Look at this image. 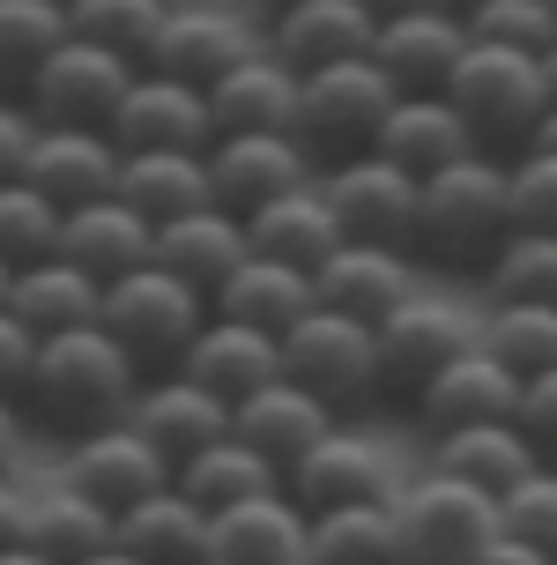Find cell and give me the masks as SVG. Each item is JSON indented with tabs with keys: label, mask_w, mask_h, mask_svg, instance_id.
<instances>
[{
	"label": "cell",
	"mask_w": 557,
	"mask_h": 565,
	"mask_svg": "<svg viewBox=\"0 0 557 565\" xmlns=\"http://www.w3.org/2000/svg\"><path fill=\"white\" fill-rule=\"evenodd\" d=\"M141 387V365L127 358V342H111L105 320L89 328H67V335H38V358H30V380H23V417L75 439L89 424H111L127 417V402Z\"/></svg>",
	"instance_id": "cell-1"
},
{
	"label": "cell",
	"mask_w": 557,
	"mask_h": 565,
	"mask_svg": "<svg viewBox=\"0 0 557 565\" xmlns=\"http://www.w3.org/2000/svg\"><path fill=\"white\" fill-rule=\"evenodd\" d=\"M513 238V209H505V157H461L424 179L417 201V260L446 268H491L499 246Z\"/></svg>",
	"instance_id": "cell-2"
},
{
	"label": "cell",
	"mask_w": 557,
	"mask_h": 565,
	"mask_svg": "<svg viewBox=\"0 0 557 565\" xmlns=\"http://www.w3.org/2000/svg\"><path fill=\"white\" fill-rule=\"evenodd\" d=\"M446 105L469 119L483 157H521L535 141V127L550 119V83H543V60L535 53L469 38V53L453 60V75H446Z\"/></svg>",
	"instance_id": "cell-3"
},
{
	"label": "cell",
	"mask_w": 557,
	"mask_h": 565,
	"mask_svg": "<svg viewBox=\"0 0 557 565\" xmlns=\"http://www.w3.org/2000/svg\"><path fill=\"white\" fill-rule=\"evenodd\" d=\"M97 320L111 328V342H127V358L141 372H171L186 358V342L201 335V320H208V290H194L186 276H171L157 260H141L119 282H105Z\"/></svg>",
	"instance_id": "cell-4"
},
{
	"label": "cell",
	"mask_w": 557,
	"mask_h": 565,
	"mask_svg": "<svg viewBox=\"0 0 557 565\" xmlns=\"http://www.w3.org/2000/svg\"><path fill=\"white\" fill-rule=\"evenodd\" d=\"M394 97L401 89H394V75L372 53L328 60V67L298 75V141L320 157V171L342 164V157H364L379 141V119H387Z\"/></svg>",
	"instance_id": "cell-5"
},
{
	"label": "cell",
	"mask_w": 557,
	"mask_h": 565,
	"mask_svg": "<svg viewBox=\"0 0 557 565\" xmlns=\"http://www.w3.org/2000/svg\"><path fill=\"white\" fill-rule=\"evenodd\" d=\"M505 543V513L491 491L424 469L401 491V558L417 565H483Z\"/></svg>",
	"instance_id": "cell-6"
},
{
	"label": "cell",
	"mask_w": 557,
	"mask_h": 565,
	"mask_svg": "<svg viewBox=\"0 0 557 565\" xmlns=\"http://www.w3.org/2000/svg\"><path fill=\"white\" fill-rule=\"evenodd\" d=\"M282 380L312 387L320 402L350 409V402L379 395V328L372 320H350L334 306H312L298 328H282Z\"/></svg>",
	"instance_id": "cell-7"
},
{
	"label": "cell",
	"mask_w": 557,
	"mask_h": 565,
	"mask_svg": "<svg viewBox=\"0 0 557 565\" xmlns=\"http://www.w3.org/2000/svg\"><path fill=\"white\" fill-rule=\"evenodd\" d=\"M268 53V23L253 15V8H223V0H171L164 30H157V45H149V60L141 67H164V75H179V83H223L238 60Z\"/></svg>",
	"instance_id": "cell-8"
},
{
	"label": "cell",
	"mask_w": 557,
	"mask_h": 565,
	"mask_svg": "<svg viewBox=\"0 0 557 565\" xmlns=\"http://www.w3.org/2000/svg\"><path fill=\"white\" fill-rule=\"evenodd\" d=\"M135 75H141V60L111 53V45H89V38H67V45H53L45 67L30 75L23 105H30L38 127H105Z\"/></svg>",
	"instance_id": "cell-9"
},
{
	"label": "cell",
	"mask_w": 557,
	"mask_h": 565,
	"mask_svg": "<svg viewBox=\"0 0 557 565\" xmlns=\"http://www.w3.org/2000/svg\"><path fill=\"white\" fill-rule=\"evenodd\" d=\"M320 194H328L342 238H372V246H409L417 254V201H424L417 171H401L379 149H364V157H342V164L320 171Z\"/></svg>",
	"instance_id": "cell-10"
},
{
	"label": "cell",
	"mask_w": 557,
	"mask_h": 565,
	"mask_svg": "<svg viewBox=\"0 0 557 565\" xmlns=\"http://www.w3.org/2000/svg\"><path fill=\"white\" fill-rule=\"evenodd\" d=\"M469 342H483V328H475L469 312L453 306V298H439V290H417L409 306H394L379 320V395L417 402L424 380L439 365H453Z\"/></svg>",
	"instance_id": "cell-11"
},
{
	"label": "cell",
	"mask_w": 557,
	"mask_h": 565,
	"mask_svg": "<svg viewBox=\"0 0 557 565\" xmlns=\"http://www.w3.org/2000/svg\"><path fill=\"white\" fill-rule=\"evenodd\" d=\"M282 491L306 513H334V507H364V499H394V461L387 447L357 431V424H334L320 447H306L282 469Z\"/></svg>",
	"instance_id": "cell-12"
},
{
	"label": "cell",
	"mask_w": 557,
	"mask_h": 565,
	"mask_svg": "<svg viewBox=\"0 0 557 565\" xmlns=\"http://www.w3.org/2000/svg\"><path fill=\"white\" fill-rule=\"evenodd\" d=\"M67 483H75L83 499H97V507L119 521L135 499L164 491V483H171V461L149 447L127 417H111V424H89V431H75V439H67Z\"/></svg>",
	"instance_id": "cell-13"
},
{
	"label": "cell",
	"mask_w": 557,
	"mask_h": 565,
	"mask_svg": "<svg viewBox=\"0 0 557 565\" xmlns=\"http://www.w3.org/2000/svg\"><path fill=\"white\" fill-rule=\"evenodd\" d=\"M105 135L119 141V157H141V149H208L216 141V119H208V89L179 83L164 67H141L119 113L105 119Z\"/></svg>",
	"instance_id": "cell-14"
},
{
	"label": "cell",
	"mask_w": 557,
	"mask_h": 565,
	"mask_svg": "<svg viewBox=\"0 0 557 565\" xmlns=\"http://www.w3.org/2000/svg\"><path fill=\"white\" fill-rule=\"evenodd\" d=\"M312 282H320V306L350 312V320H387L394 306H409L424 290V260L409 254V246H372V238H342L320 268H312Z\"/></svg>",
	"instance_id": "cell-15"
},
{
	"label": "cell",
	"mask_w": 557,
	"mask_h": 565,
	"mask_svg": "<svg viewBox=\"0 0 557 565\" xmlns=\"http://www.w3.org/2000/svg\"><path fill=\"white\" fill-rule=\"evenodd\" d=\"M127 424L164 454L171 477H179V461H194L208 439L231 431V402H216L201 380H186V372L171 365V372H141L135 402H127Z\"/></svg>",
	"instance_id": "cell-16"
},
{
	"label": "cell",
	"mask_w": 557,
	"mask_h": 565,
	"mask_svg": "<svg viewBox=\"0 0 557 565\" xmlns=\"http://www.w3.org/2000/svg\"><path fill=\"white\" fill-rule=\"evenodd\" d=\"M312 179H320V157L298 135H216L208 141V186L238 216H253L260 201L290 194V186H312Z\"/></svg>",
	"instance_id": "cell-17"
},
{
	"label": "cell",
	"mask_w": 557,
	"mask_h": 565,
	"mask_svg": "<svg viewBox=\"0 0 557 565\" xmlns=\"http://www.w3.org/2000/svg\"><path fill=\"white\" fill-rule=\"evenodd\" d=\"M409 409H417V424L431 439H439V431H461V424H505L521 409V372L499 365L483 342H469L453 365H439L424 380V395L409 402Z\"/></svg>",
	"instance_id": "cell-18"
},
{
	"label": "cell",
	"mask_w": 557,
	"mask_h": 565,
	"mask_svg": "<svg viewBox=\"0 0 557 565\" xmlns=\"http://www.w3.org/2000/svg\"><path fill=\"white\" fill-rule=\"evenodd\" d=\"M312 513L290 491H260L246 507L208 513V565H306Z\"/></svg>",
	"instance_id": "cell-19"
},
{
	"label": "cell",
	"mask_w": 557,
	"mask_h": 565,
	"mask_svg": "<svg viewBox=\"0 0 557 565\" xmlns=\"http://www.w3.org/2000/svg\"><path fill=\"white\" fill-rule=\"evenodd\" d=\"M469 53V15L461 8H409V15H387L379 38H372V60L394 75L401 97H417V89H446L453 75V60Z\"/></svg>",
	"instance_id": "cell-20"
},
{
	"label": "cell",
	"mask_w": 557,
	"mask_h": 565,
	"mask_svg": "<svg viewBox=\"0 0 557 565\" xmlns=\"http://www.w3.org/2000/svg\"><path fill=\"white\" fill-rule=\"evenodd\" d=\"M119 164L127 157H119V141L105 127H38L23 179L60 209H83L97 194H119Z\"/></svg>",
	"instance_id": "cell-21"
},
{
	"label": "cell",
	"mask_w": 557,
	"mask_h": 565,
	"mask_svg": "<svg viewBox=\"0 0 557 565\" xmlns=\"http://www.w3.org/2000/svg\"><path fill=\"white\" fill-rule=\"evenodd\" d=\"M334 424H342V409L334 402H320L312 387H298V380H268V387H253L246 402H231V431L246 439V447H260L276 469H290L306 447H320Z\"/></svg>",
	"instance_id": "cell-22"
},
{
	"label": "cell",
	"mask_w": 557,
	"mask_h": 565,
	"mask_svg": "<svg viewBox=\"0 0 557 565\" xmlns=\"http://www.w3.org/2000/svg\"><path fill=\"white\" fill-rule=\"evenodd\" d=\"M372 38H379V15L364 0H290L282 15H268V53L290 60L298 75L372 53Z\"/></svg>",
	"instance_id": "cell-23"
},
{
	"label": "cell",
	"mask_w": 557,
	"mask_h": 565,
	"mask_svg": "<svg viewBox=\"0 0 557 565\" xmlns=\"http://www.w3.org/2000/svg\"><path fill=\"white\" fill-rule=\"evenodd\" d=\"M179 372H186V380H201L216 402H246L253 387H268V380L282 372V342L260 335V328H246V320L208 312V320H201V335L186 342Z\"/></svg>",
	"instance_id": "cell-24"
},
{
	"label": "cell",
	"mask_w": 557,
	"mask_h": 565,
	"mask_svg": "<svg viewBox=\"0 0 557 565\" xmlns=\"http://www.w3.org/2000/svg\"><path fill=\"white\" fill-rule=\"evenodd\" d=\"M216 135H298V67L276 53L238 60L223 83H208Z\"/></svg>",
	"instance_id": "cell-25"
},
{
	"label": "cell",
	"mask_w": 557,
	"mask_h": 565,
	"mask_svg": "<svg viewBox=\"0 0 557 565\" xmlns=\"http://www.w3.org/2000/svg\"><path fill=\"white\" fill-rule=\"evenodd\" d=\"M312 306H320V282H312L306 268H290V260H268V254H246L216 290H208V312L246 320V328H260V335L298 328Z\"/></svg>",
	"instance_id": "cell-26"
},
{
	"label": "cell",
	"mask_w": 557,
	"mask_h": 565,
	"mask_svg": "<svg viewBox=\"0 0 557 565\" xmlns=\"http://www.w3.org/2000/svg\"><path fill=\"white\" fill-rule=\"evenodd\" d=\"M387 164L417 171V179H431L439 164H461V157H475V135L469 119L446 105V89H417V97H394L387 119H379V141H372Z\"/></svg>",
	"instance_id": "cell-27"
},
{
	"label": "cell",
	"mask_w": 557,
	"mask_h": 565,
	"mask_svg": "<svg viewBox=\"0 0 557 565\" xmlns=\"http://www.w3.org/2000/svg\"><path fill=\"white\" fill-rule=\"evenodd\" d=\"M149 246H157V224L119 194L83 201V209H67V224H60V254L75 260V268H89L97 282H119L127 268H141Z\"/></svg>",
	"instance_id": "cell-28"
},
{
	"label": "cell",
	"mask_w": 557,
	"mask_h": 565,
	"mask_svg": "<svg viewBox=\"0 0 557 565\" xmlns=\"http://www.w3.org/2000/svg\"><path fill=\"white\" fill-rule=\"evenodd\" d=\"M246 254H253L246 216H238V209H223V201H208V209H194V216L157 224V246H149V260H157V268L186 276L194 290H216V282L231 276Z\"/></svg>",
	"instance_id": "cell-29"
},
{
	"label": "cell",
	"mask_w": 557,
	"mask_h": 565,
	"mask_svg": "<svg viewBox=\"0 0 557 565\" xmlns=\"http://www.w3.org/2000/svg\"><path fill=\"white\" fill-rule=\"evenodd\" d=\"M431 469L475 483V491H491V499H505L513 483H528L535 469H543V454H535V439L521 431V424L505 417V424H461V431H439V439H431Z\"/></svg>",
	"instance_id": "cell-30"
},
{
	"label": "cell",
	"mask_w": 557,
	"mask_h": 565,
	"mask_svg": "<svg viewBox=\"0 0 557 565\" xmlns=\"http://www.w3.org/2000/svg\"><path fill=\"white\" fill-rule=\"evenodd\" d=\"M111 543L141 565H208V513L179 483H164L111 521Z\"/></svg>",
	"instance_id": "cell-31"
},
{
	"label": "cell",
	"mask_w": 557,
	"mask_h": 565,
	"mask_svg": "<svg viewBox=\"0 0 557 565\" xmlns=\"http://www.w3.org/2000/svg\"><path fill=\"white\" fill-rule=\"evenodd\" d=\"M105 306V282L75 268L67 254H45V260H23L15 282H8V312L23 320L30 335H67V328H89Z\"/></svg>",
	"instance_id": "cell-32"
},
{
	"label": "cell",
	"mask_w": 557,
	"mask_h": 565,
	"mask_svg": "<svg viewBox=\"0 0 557 565\" xmlns=\"http://www.w3.org/2000/svg\"><path fill=\"white\" fill-rule=\"evenodd\" d=\"M246 238H253V254L290 260V268H306V276H312V268L342 246V224H334L320 179H312V186H290V194L260 201V209L246 216Z\"/></svg>",
	"instance_id": "cell-33"
},
{
	"label": "cell",
	"mask_w": 557,
	"mask_h": 565,
	"mask_svg": "<svg viewBox=\"0 0 557 565\" xmlns=\"http://www.w3.org/2000/svg\"><path fill=\"white\" fill-rule=\"evenodd\" d=\"M119 201H135L149 224H171V216H194L216 201L208 186V149H141L119 164Z\"/></svg>",
	"instance_id": "cell-34"
},
{
	"label": "cell",
	"mask_w": 557,
	"mask_h": 565,
	"mask_svg": "<svg viewBox=\"0 0 557 565\" xmlns=\"http://www.w3.org/2000/svg\"><path fill=\"white\" fill-rule=\"evenodd\" d=\"M171 483H179L201 513H223V507L260 499V491H282V469L260 447H246L238 431H223V439H208L194 461H179V477H171Z\"/></svg>",
	"instance_id": "cell-35"
},
{
	"label": "cell",
	"mask_w": 557,
	"mask_h": 565,
	"mask_svg": "<svg viewBox=\"0 0 557 565\" xmlns=\"http://www.w3.org/2000/svg\"><path fill=\"white\" fill-rule=\"evenodd\" d=\"M23 543L45 551L53 565H83V558H97V551L111 543V513L97 507V499H83L75 483H60V491H38V499H30Z\"/></svg>",
	"instance_id": "cell-36"
},
{
	"label": "cell",
	"mask_w": 557,
	"mask_h": 565,
	"mask_svg": "<svg viewBox=\"0 0 557 565\" xmlns=\"http://www.w3.org/2000/svg\"><path fill=\"white\" fill-rule=\"evenodd\" d=\"M312 558L328 565H394L401 558V491L364 499V507L312 513Z\"/></svg>",
	"instance_id": "cell-37"
},
{
	"label": "cell",
	"mask_w": 557,
	"mask_h": 565,
	"mask_svg": "<svg viewBox=\"0 0 557 565\" xmlns=\"http://www.w3.org/2000/svg\"><path fill=\"white\" fill-rule=\"evenodd\" d=\"M67 38H75V23L60 0H0V97H23L45 53Z\"/></svg>",
	"instance_id": "cell-38"
},
{
	"label": "cell",
	"mask_w": 557,
	"mask_h": 565,
	"mask_svg": "<svg viewBox=\"0 0 557 565\" xmlns=\"http://www.w3.org/2000/svg\"><path fill=\"white\" fill-rule=\"evenodd\" d=\"M491 306H557V238L550 231H513L499 260L483 268Z\"/></svg>",
	"instance_id": "cell-39"
},
{
	"label": "cell",
	"mask_w": 557,
	"mask_h": 565,
	"mask_svg": "<svg viewBox=\"0 0 557 565\" xmlns=\"http://www.w3.org/2000/svg\"><path fill=\"white\" fill-rule=\"evenodd\" d=\"M164 15H171V0H67L75 38L111 45V53H127V60H149V45H157Z\"/></svg>",
	"instance_id": "cell-40"
},
{
	"label": "cell",
	"mask_w": 557,
	"mask_h": 565,
	"mask_svg": "<svg viewBox=\"0 0 557 565\" xmlns=\"http://www.w3.org/2000/svg\"><path fill=\"white\" fill-rule=\"evenodd\" d=\"M60 224H67L60 201H45L30 179H0V260L8 268L60 254Z\"/></svg>",
	"instance_id": "cell-41"
},
{
	"label": "cell",
	"mask_w": 557,
	"mask_h": 565,
	"mask_svg": "<svg viewBox=\"0 0 557 565\" xmlns=\"http://www.w3.org/2000/svg\"><path fill=\"white\" fill-rule=\"evenodd\" d=\"M483 350H491L499 365H513L521 380L550 372L557 365V306H491Z\"/></svg>",
	"instance_id": "cell-42"
},
{
	"label": "cell",
	"mask_w": 557,
	"mask_h": 565,
	"mask_svg": "<svg viewBox=\"0 0 557 565\" xmlns=\"http://www.w3.org/2000/svg\"><path fill=\"white\" fill-rule=\"evenodd\" d=\"M469 38L543 60L557 45V8L550 0H483V8H469Z\"/></svg>",
	"instance_id": "cell-43"
},
{
	"label": "cell",
	"mask_w": 557,
	"mask_h": 565,
	"mask_svg": "<svg viewBox=\"0 0 557 565\" xmlns=\"http://www.w3.org/2000/svg\"><path fill=\"white\" fill-rule=\"evenodd\" d=\"M505 209H513V231H550L557 238V157L550 149L505 157Z\"/></svg>",
	"instance_id": "cell-44"
},
{
	"label": "cell",
	"mask_w": 557,
	"mask_h": 565,
	"mask_svg": "<svg viewBox=\"0 0 557 565\" xmlns=\"http://www.w3.org/2000/svg\"><path fill=\"white\" fill-rule=\"evenodd\" d=\"M499 513H505V536L513 543H535V551L557 558V461H543L528 483H513L499 499Z\"/></svg>",
	"instance_id": "cell-45"
},
{
	"label": "cell",
	"mask_w": 557,
	"mask_h": 565,
	"mask_svg": "<svg viewBox=\"0 0 557 565\" xmlns=\"http://www.w3.org/2000/svg\"><path fill=\"white\" fill-rule=\"evenodd\" d=\"M513 424L535 439L543 461H557V365L535 372V380H521V409H513Z\"/></svg>",
	"instance_id": "cell-46"
},
{
	"label": "cell",
	"mask_w": 557,
	"mask_h": 565,
	"mask_svg": "<svg viewBox=\"0 0 557 565\" xmlns=\"http://www.w3.org/2000/svg\"><path fill=\"white\" fill-rule=\"evenodd\" d=\"M30 358H38V335H30L23 320H15V312L0 306V395H23Z\"/></svg>",
	"instance_id": "cell-47"
},
{
	"label": "cell",
	"mask_w": 557,
	"mask_h": 565,
	"mask_svg": "<svg viewBox=\"0 0 557 565\" xmlns=\"http://www.w3.org/2000/svg\"><path fill=\"white\" fill-rule=\"evenodd\" d=\"M30 141H38V119H30V105L0 97V179H23Z\"/></svg>",
	"instance_id": "cell-48"
},
{
	"label": "cell",
	"mask_w": 557,
	"mask_h": 565,
	"mask_svg": "<svg viewBox=\"0 0 557 565\" xmlns=\"http://www.w3.org/2000/svg\"><path fill=\"white\" fill-rule=\"evenodd\" d=\"M23 513H30L23 483H15V469H0V551H8V543H23Z\"/></svg>",
	"instance_id": "cell-49"
},
{
	"label": "cell",
	"mask_w": 557,
	"mask_h": 565,
	"mask_svg": "<svg viewBox=\"0 0 557 565\" xmlns=\"http://www.w3.org/2000/svg\"><path fill=\"white\" fill-rule=\"evenodd\" d=\"M23 431H30L23 402H15V395H0V469H15V454H23Z\"/></svg>",
	"instance_id": "cell-50"
},
{
	"label": "cell",
	"mask_w": 557,
	"mask_h": 565,
	"mask_svg": "<svg viewBox=\"0 0 557 565\" xmlns=\"http://www.w3.org/2000/svg\"><path fill=\"white\" fill-rule=\"evenodd\" d=\"M483 565H557V558H550V551H535V543H513V536H505Z\"/></svg>",
	"instance_id": "cell-51"
},
{
	"label": "cell",
	"mask_w": 557,
	"mask_h": 565,
	"mask_svg": "<svg viewBox=\"0 0 557 565\" xmlns=\"http://www.w3.org/2000/svg\"><path fill=\"white\" fill-rule=\"evenodd\" d=\"M364 8H372V15L387 23V15H409V8H439V0H364Z\"/></svg>",
	"instance_id": "cell-52"
},
{
	"label": "cell",
	"mask_w": 557,
	"mask_h": 565,
	"mask_svg": "<svg viewBox=\"0 0 557 565\" xmlns=\"http://www.w3.org/2000/svg\"><path fill=\"white\" fill-rule=\"evenodd\" d=\"M0 565H53V558H45V551H30V543H8V551H0Z\"/></svg>",
	"instance_id": "cell-53"
},
{
	"label": "cell",
	"mask_w": 557,
	"mask_h": 565,
	"mask_svg": "<svg viewBox=\"0 0 557 565\" xmlns=\"http://www.w3.org/2000/svg\"><path fill=\"white\" fill-rule=\"evenodd\" d=\"M528 149H550V157H557V105H550V119L535 127V141H528Z\"/></svg>",
	"instance_id": "cell-54"
},
{
	"label": "cell",
	"mask_w": 557,
	"mask_h": 565,
	"mask_svg": "<svg viewBox=\"0 0 557 565\" xmlns=\"http://www.w3.org/2000/svg\"><path fill=\"white\" fill-rule=\"evenodd\" d=\"M83 565H141V558H127L119 543H105V551H97V558H83Z\"/></svg>",
	"instance_id": "cell-55"
},
{
	"label": "cell",
	"mask_w": 557,
	"mask_h": 565,
	"mask_svg": "<svg viewBox=\"0 0 557 565\" xmlns=\"http://www.w3.org/2000/svg\"><path fill=\"white\" fill-rule=\"evenodd\" d=\"M253 15H260V23H268V15H282V8H290V0H246Z\"/></svg>",
	"instance_id": "cell-56"
},
{
	"label": "cell",
	"mask_w": 557,
	"mask_h": 565,
	"mask_svg": "<svg viewBox=\"0 0 557 565\" xmlns=\"http://www.w3.org/2000/svg\"><path fill=\"white\" fill-rule=\"evenodd\" d=\"M543 83H550V105H557V45L543 53Z\"/></svg>",
	"instance_id": "cell-57"
},
{
	"label": "cell",
	"mask_w": 557,
	"mask_h": 565,
	"mask_svg": "<svg viewBox=\"0 0 557 565\" xmlns=\"http://www.w3.org/2000/svg\"><path fill=\"white\" fill-rule=\"evenodd\" d=\"M8 282H15V268H8V260H0V306H8Z\"/></svg>",
	"instance_id": "cell-58"
},
{
	"label": "cell",
	"mask_w": 557,
	"mask_h": 565,
	"mask_svg": "<svg viewBox=\"0 0 557 565\" xmlns=\"http://www.w3.org/2000/svg\"><path fill=\"white\" fill-rule=\"evenodd\" d=\"M446 8H461V15H469V8H483V0H446Z\"/></svg>",
	"instance_id": "cell-59"
},
{
	"label": "cell",
	"mask_w": 557,
	"mask_h": 565,
	"mask_svg": "<svg viewBox=\"0 0 557 565\" xmlns=\"http://www.w3.org/2000/svg\"><path fill=\"white\" fill-rule=\"evenodd\" d=\"M394 565H417V558H394Z\"/></svg>",
	"instance_id": "cell-60"
},
{
	"label": "cell",
	"mask_w": 557,
	"mask_h": 565,
	"mask_svg": "<svg viewBox=\"0 0 557 565\" xmlns=\"http://www.w3.org/2000/svg\"><path fill=\"white\" fill-rule=\"evenodd\" d=\"M306 565H328V558H306Z\"/></svg>",
	"instance_id": "cell-61"
},
{
	"label": "cell",
	"mask_w": 557,
	"mask_h": 565,
	"mask_svg": "<svg viewBox=\"0 0 557 565\" xmlns=\"http://www.w3.org/2000/svg\"><path fill=\"white\" fill-rule=\"evenodd\" d=\"M60 8H67V0H60Z\"/></svg>",
	"instance_id": "cell-62"
},
{
	"label": "cell",
	"mask_w": 557,
	"mask_h": 565,
	"mask_svg": "<svg viewBox=\"0 0 557 565\" xmlns=\"http://www.w3.org/2000/svg\"><path fill=\"white\" fill-rule=\"evenodd\" d=\"M550 8H557V0H550Z\"/></svg>",
	"instance_id": "cell-63"
}]
</instances>
